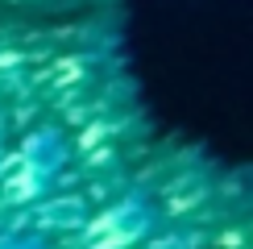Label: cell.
I'll use <instances>...</instances> for the list:
<instances>
[{"mask_svg": "<svg viewBox=\"0 0 253 249\" xmlns=\"http://www.w3.org/2000/svg\"><path fill=\"white\" fill-rule=\"evenodd\" d=\"M154 224V208L141 200V195H129V200L112 204L104 216L87 224V233H83V245L87 249H129L137 245L145 233H150Z\"/></svg>", "mask_w": 253, "mask_h": 249, "instance_id": "cell-1", "label": "cell"}, {"mask_svg": "<svg viewBox=\"0 0 253 249\" xmlns=\"http://www.w3.org/2000/svg\"><path fill=\"white\" fill-rule=\"evenodd\" d=\"M58 162H62V141L54 137V133H42V137H34L29 145H21V154H17V162H13V174H8V191H13L17 200H29V195H38L42 187L54 179Z\"/></svg>", "mask_w": 253, "mask_h": 249, "instance_id": "cell-2", "label": "cell"}, {"mask_svg": "<svg viewBox=\"0 0 253 249\" xmlns=\"http://www.w3.org/2000/svg\"><path fill=\"white\" fill-rule=\"evenodd\" d=\"M0 249H34L29 241H0Z\"/></svg>", "mask_w": 253, "mask_h": 249, "instance_id": "cell-3", "label": "cell"}]
</instances>
